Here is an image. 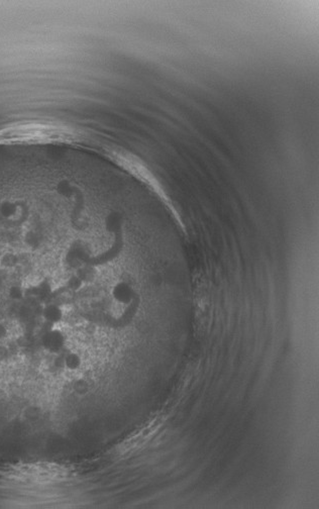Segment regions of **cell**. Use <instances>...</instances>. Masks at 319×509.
I'll use <instances>...</instances> for the list:
<instances>
[{
  "label": "cell",
  "instance_id": "obj_4",
  "mask_svg": "<svg viewBox=\"0 0 319 509\" xmlns=\"http://www.w3.org/2000/svg\"><path fill=\"white\" fill-rule=\"evenodd\" d=\"M82 360L80 356L75 352L68 353L63 360V365L69 371H76L80 368Z\"/></svg>",
  "mask_w": 319,
  "mask_h": 509
},
{
  "label": "cell",
  "instance_id": "obj_5",
  "mask_svg": "<svg viewBox=\"0 0 319 509\" xmlns=\"http://www.w3.org/2000/svg\"><path fill=\"white\" fill-rule=\"evenodd\" d=\"M74 390H75L77 393L85 394V393L88 391V386H87V383H86L85 381H83V385H81V381H80V382H77V383L74 385Z\"/></svg>",
  "mask_w": 319,
  "mask_h": 509
},
{
  "label": "cell",
  "instance_id": "obj_2",
  "mask_svg": "<svg viewBox=\"0 0 319 509\" xmlns=\"http://www.w3.org/2000/svg\"><path fill=\"white\" fill-rule=\"evenodd\" d=\"M112 296L115 300L121 304H129L134 299V290L126 283H119L114 286Z\"/></svg>",
  "mask_w": 319,
  "mask_h": 509
},
{
  "label": "cell",
  "instance_id": "obj_3",
  "mask_svg": "<svg viewBox=\"0 0 319 509\" xmlns=\"http://www.w3.org/2000/svg\"><path fill=\"white\" fill-rule=\"evenodd\" d=\"M43 315L47 321H49L52 324H56L62 320L63 311L58 305L49 304L45 307V309L43 311Z\"/></svg>",
  "mask_w": 319,
  "mask_h": 509
},
{
  "label": "cell",
  "instance_id": "obj_1",
  "mask_svg": "<svg viewBox=\"0 0 319 509\" xmlns=\"http://www.w3.org/2000/svg\"><path fill=\"white\" fill-rule=\"evenodd\" d=\"M65 336L64 334L59 331V329H52V331L48 332L43 339V345L46 350H48L50 353H60L64 346H65Z\"/></svg>",
  "mask_w": 319,
  "mask_h": 509
}]
</instances>
